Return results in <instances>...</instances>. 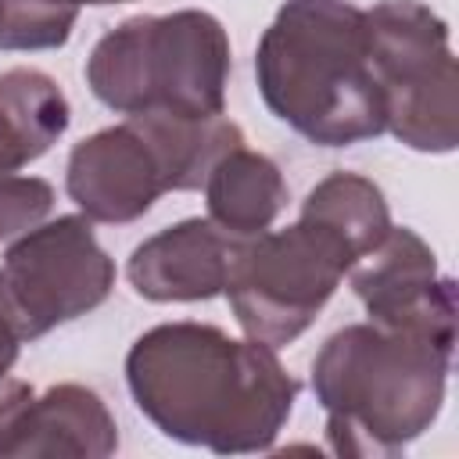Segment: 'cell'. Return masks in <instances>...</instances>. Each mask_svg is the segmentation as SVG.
<instances>
[{"label": "cell", "instance_id": "obj_1", "mask_svg": "<svg viewBox=\"0 0 459 459\" xmlns=\"http://www.w3.org/2000/svg\"><path fill=\"white\" fill-rule=\"evenodd\" d=\"M126 384L165 437L215 455L265 452L298 398L276 348L190 319L140 333L126 355Z\"/></svg>", "mask_w": 459, "mask_h": 459}, {"label": "cell", "instance_id": "obj_2", "mask_svg": "<svg viewBox=\"0 0 459 459\" xmlns=\"http://www.w3.org/2000/svg\"><path fill=\"white\" fill-rule=\"evenodd\" d=\"M455 333L351 323L312 362V391L337 455H398L441 412Z\"/></svg>", "mask_w": 459, "mask_h": 459}, {"label": "cell", "instance_id": "obj_3", "mask_svg": "<svg viewBox=\"0 0 459 459\" xmlns=\"http://www.w3.org/2000/svg\"><path fill=\"white\" fill-rule=\"evenodd\" d=\"M265 108L319 147L384 133V93L369 61L366 11L344 0H287L255 50Z\"/></svg>", "mask_w": 459, "mask_h": 459}, {"label": "cell", "instance_id": "obj_4", "mask_svg": "<svg viewBox=\"0 0 459 459\" xmlns=\"http://www.w3.org/2000/svg\"><path fill=\"white\" fill-rule=\"evenodd\" d=\"M230 36L208 11L136 14L108 29L86 57V82L118 115H222Z\"/></svg>", "mask_w": 459, "mask_h": 459}, {"label": "cell", "instance_id": "obj_5", "mask_svg": "<svg viewBox=\"0 0 459 459\" xmlns=\"http://www.w3.org/2000/svg\"><path fill=\"white\" fill-rule=\"evenodd\" d=\"M366 39L384 93V129L423 154L455 151L459 75L448 22L420 0H384L366 11Z\"/></svg>", "mask_w": 459, "mask_h": 459}, {"label": "cell", "instance_id": "obj_6", "mask_svg": "<svg viewBox=\"0 0 459 459\" xmlns=\"http://www.w3.org/2000/svg\"><path fill=\"white\" fill-rule=\"evenodd\" d=\"M355 258L316 222L298 219L287 230L244 237L226 276V298L251 341L283 348L298 341Z\"/></svg>", "mask_w": 459, "mask_h": 459}, {"label": "cell", "instance_id": "obj_7", "mask_svg": "<svg viewBox=\"0 0 459 459\" xmlns=\"http://www.w3.org/2000/svg\"><path fill=\"white\" fill-rule=\"evenodd\" d=\"M4 290L25 341L50 333L108 301L115 262L97 244L86 215H57L25 230L0 262Z\"/></svg>", "mask_w": 459, "mask_h": 459}, {"label": "cell", "instance_id": "obj_8", "mask_svg": "<svg viewBox=\"0 0 459 459\" xmlns=\"http://www.w3.org/2000/svg\"><path fill=\"white\" fill-rule=\"evenodd\" d=\"M65 186L90 222L111 226L136 222L161 194L172 190L165 158L136 115H126V122L75 143Z\"/></svg>", "mask_w": 459, "mask_h": 459}, {"label": "cell", "instance_id": "obj_9", "mask_svg": "<svg viewBox=\"0 0 459 459\" xmlns=\"http://www.w3.org/2000/svg\"><path fill=\"white\" fill-rule=\"evenodd\" d=\"M348 273L373 323L455 333V280L437 273V258L416 230L391 226Z\"/></svg>", "mask_w": 459, "mask_h": 459}, {"label": "cell", "instance_id": "obj_10", "mask_svg": "<svg viewBox=\"0 0 459 459\" xmlns=\"http://www.w3.org/2000/svg\"><path fill=\"white\" fill-rule=\"evenodd\" d=\"M240 240L212 219H183L147 237L129 255L126 276L147 301H208L226 290Z\"/></svg>", "mask_w": 459, "mask_h": 459}, {"label": "cell", "instance_id": "obj_11", "mask_svg": "<svg viewBox=\"0 0 459 459\" xmlns=\"http://www.w3.org/2000/svg\"><path fill=\"white\" fill-rule=\"evenodd\" d=\"M118 448V427L104 398L82 384H57L32 394L14 416L0 455H72L104 459Z\"/></svg>", "mask_w": 459, "mask_h": 459}, {"label": "cell", "instance_id": "obj_12", "mask_svg": "<svg viewBox=\"0 0 459 459\" xmlns=\"http://www.w3.org/2000/svg\"><path fill=\"white\" fill-rule=\"evenodd\" d=\"M72 108L57 79L39 68L0 72V176L43 158L68 129Z\"/></svg>", "mask_w": 459, "mask_h": 459}, {"label": "cell", "instance_id": "obj_13", "mask_svg": "<svg viewBox=\"0 0 459 459\" xmlns=\"http://www.w3.org/2000/svg\"><path fill=\"white\" fill-rule=\"evenodd\" d=\"M208 219L237 237H255L276 222L287 204V183L280 165L244 143L222 154L204 179Z\"/></svg>", "mask_w": 459, "mask_h": 459}, {"label": "cell", "instance_id": "obj_14", "mask_svg": "<svg viewBox=\"0 0 459 459\" xmlns=\"http://www.w3.org/2000/svg\"><path fill=\"white\" fill-rule=\"evenodd\" d=\"M301 219L326 230L355 262L391 230V212L380 186L359 172H330L319 179L301 204Z\"/></svg>", "mask_w": 459, "mask_h": 459}, {"label": "cell", "instance_id": "obj_15", "mask_svg": "<svg viewBox=\"0 0 459 459\" xmlns=\"http://www.w3.org/2000/svg\"><path fill=\"white\" fill-rule=\"evenodd\" d=\"M0 50H54L65 47L79 7L65 0H0Z\"/></svg>", "mask_w": 459, "mask_h": 459}, {"label": "cell", "instance_id": "obj_16", "mask_svg": "<svg viewBox=\"0 0 459 459\" xmlns=\"http://www.w3.org/2000/svg\"><path fill=\"white\" fill-rule=\"evenodd\" d=\"M54 208V186L39 176H0V240L39 226Z\"/></svg>", "mask_w": 459, "mask_h": 459}, {"label": "cell", "instance_id": "obj_17", "mask_svg": "<svg viewBox=\"0 0 459 459\" xmlns=\"http://www.w3.org/2000/svg\"><path fill=\"white\" fill-rule=\"evenodd\" d=\"M22 344H25V337H22V326H18L14 305H11L7 290H4V280H0V380L14 369Z\"/></svg>", "mask_w": 459, "mask_h": 459}, {"label": "cell", "instance_id": "obj_18", "mask_svg": "<svg viewBox=\"0 0 459 459\" xmlns=\"http://www.w3.org/2000/svg\"><path fill=\"white\" fill-rule=\"evenodd\" d=\"M29 398H32V387L25 380H14V377H4L0 380V441L7 437L14 416L25 409Z\"/></svg>", "mask_w": 459, "mask_h": 459}, {"label": "cell", "instance_id": "obj_19", "mask_svg": "<svg viewBox=\"0 0 459 459\" xmlns=\"http://www.w3.org/2000/svg\"><path fill=\"white\" fill-rule=\"evenodd\" d=\"M65 4H72V7H82V4H90V7H104V4H126V0H65Z\"/></svg>", "mask_w": 459, "mask_h": 459}, {"label": "cell", "instance_id": "obj_20", "mask_svg": "<svg viewBox=\"0 0 459 459\" xmlns=\"http://www.w3.org/2000/svg\"><path fill=\"white\" fill-rule=\"evenodd\" d=\"M0 14H4V4H0Z\"/></svg>", "mask_w": 459, "mask_h": 459}]
</instances>
